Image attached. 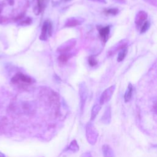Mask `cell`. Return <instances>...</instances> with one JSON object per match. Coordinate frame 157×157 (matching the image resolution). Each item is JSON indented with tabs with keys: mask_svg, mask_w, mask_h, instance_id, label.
<instances>
[{
	"mask_svg": "<svg viewBox=\"0 0 157 157\" xmlns=\"http://www.w3.org/2000/svg\"><path fill=\"white\" fill-rule=\"evenodd\" d=\"M86 136L87 140L90 144L94 145L96 142L98 136V132L93 124L91 123H88L86 126Z\"/></svg>",
	"mask_w": 157,
	"mask_h": 157,
	"instance_id": "cell-1",
	"label": "cell"
},
{
	"mask_svg": "<svg viewBox=\"0 0 157 157\" xmlns=\"http://www.w3.org/2000/svg\"><path fill=\"white\" fill-rule=\"evenodd\" d=\"M115 88H116L115 85H113L109 86V88H107V89H105L102 92V93L100 97V99H99V104L101 105H103L110 101V99H111V98L115 91Z\"/></svg>",
	"mask_w": 157,
	"mask_h": 157,
	"instance_id": "cell-2",
	"label": "cell"
},
{
	"mask_svg": "<svg viewBox=\"0 0 157 157\" xmlns=\"http://www.w3.org/2000/svg\"><path fill=\"white\" fill-rule=\"evenodd\" d=\"M127 45H128V40L126 39H123L118 42L115 45L112 46V47H111L107 51V56H109V57L112 56L118 51H120L121 50L124 48L125 47H127Z\"/></svg>",
	"mask_w": 157,
	"mask_h": 157,
	"instance_id": "cell-3",
	"label": "cell"
},
{
	"mask_svg": "<svg viewBox=\"0 0 157 157\" xmlns=\"http://www.w3.org/2000/svg\"><path fill=\"white\" fill-rule=\"evenodd\" d=\"M148 14L144 10H140L137 12L135 17V24L137 29H140L142 25L147 21Z\"/></svg>",
	"mask_w": 157,
	"mask_h": 157,
	"instance_id": "cell-4",
	"label": "cell"
},
{
	"mask_svg": "<svg viewBox=\"0 0 157 157\" xmlns=\"http://www.w3.org/2000/svg\"><path fill=\"white\" fill-rule=\"evenodd\" d=\"M12 82L16 83H18L20 82H21L23 83H32L33 80L31 77L29 76H27L26 75H24L23 74H17L15 75H14L12 78Z\"/></svg>",
	"mask_w": 157,
	"mask_h": 157,
	"instance_id": "cell-5",
	"label": "cell"
},
{
	"mask_svg": "<svg viewBox=\"0 0 157 157\" xmlns=\"http://www.w3.org/2000/svg\"><path fill=\"white\" fill-rule=\"evenodd\" d=\"M79 92H80V102H81V107L83 109L85 102L86 100L87 95H88V91L87 88L84 83H82L80 85L79 87Z\"/></svg>",
	"mask_w": 157,
	"mask_h": 157,
	"instance_id": "cell-6",
	"label": "cell"
},
{
	"mask_svg": "<svg viewBox=\"0 0 157 157\" xmlns=\"http://www.w3.org/2000/svg\"><path fill=\"white\" fill-rule=\"evenodd\" d=\"M98 31L101 39L104 43H105L109 38V36L110 31V26H101L100 28H98Z\"/></svg>",
	"mask_w": 157,
	"mask_h": 157,
	"instance_id": "cell-7",
	"label": "cell"
},
{
	"mask_svg": "<svg viewBox=\"0 0 157 157\" xmlns=\"http://www.w3.org/2000/svg\"><path fill=\"white\" fill-rule=\"evenodd\" d=\"M102 151L104 157H115L114 151L111 147L107 144H105L102 147Z\"/></svg>",
	"mask_w": 157,
	"mask_h": 157,
	"instance_id": "cell-8",
	"label": "cell"
},
{
	"mask_svg": "<svg viewBox=\"0 0 157 157\" xmlns=\"http://www.w3.org/2000/svg\"><path fill=\"white\" fill-rule=\"evenodd\" d=\"M75 41L73 40H71L70 41H67L63 45L59 47L58 50L59 51V52H67L70 50L75 45Z\"/></svg>",
	"mask_w": 157,
	"mask_h": 157,
	"instance_id": "cell-9",
	"label": "cell"
},
{
	"mask_svg": "<svg viewBox=\"0 0 157 157\" xmlns=\"http://www.w3.org/2000/svg\"><path fill=\"white\" fill-rule=\"evenodd\" d=\"M101 121L104 124H109L111 121V108L110 106L107 107L105 112L101 118Z\"/></svg>",
	"mask_w": 157,
	"mask_h": 157,
	"instance_id": "cell-10",
	"label": "cell"
},
{
	"mask_svg": "<svg viewBox=\"0 0 157 157\" xmlns=\"http://www.w3.org/2000/svg\"><path fill=\"white\" fill-rule=\"evenodd\" d=\"M48 23L49 21H45L42 25L41 34L39 37L42 40H46L47 39V36H48Z\"/></svg>",
	"mask_w": 157,
	"mask_h": 157,
	"instance_id": "cell-11",
	"label": "cell"
},
{
	"mask_svg": "<svg viewBox=\"0 0 157 157\" xmlns=\"http://www.w3.org/2000/svg\"><path fill=\"white\" fill-rule=\"evenodd\" d=\"M132 93H133V86L131 83H129L128 85L127 90L124 94V100L125 102H128L131 101L132 96Z\"/></svg>",
	"mask_w": 157,
	"mask_h": 157,
	"instance_id": "cell-12",
	"label": "cell"
},
{
	"mask_svg": "<svg viewBox=\"0 0 157 157\" xmlns=\"http://www.w3.org/2000/svg\"><path fill=\"white\" fill-rule=\"evenodd\" d=\"M33 11L35 15H39L42 10L40 0H33Z\"/></svg>",
	"mask_w": 157,
	"mask_h": 157,
	"instance_id": "cell-13",
	"label": "cell"
},
{
	"mask_svg": "<svg viewBox=\"0 0 157 157\" xmlns=\"http://www.w3.org/2000/svg\"><path fill=\"white\" fill-rule=\"evenodd\" d=\"M101 109V105L99 104H94L91 109V120H94V118L96 117L97 115L99 112L100 110Z\"/></svg>",
	"mask_w": 157,
	"mask_h": 157,
	"instance_id": "cell-14",
	"label": "cell"
},
{
	"mask_svg": "<svg viewBox=\"0 0 157 157\" xmlns=\"http://www.w3.org/2000/svg\"><path fill=\"white\" fill-rule=\"evenodd\" d=\"M81 24V22L80 21H78L77 19L75 18H71L69 19L65 23L64 26L66 27H74V26H78L79 25Z\"/></svg>",
	"mask_w": 157,
	"mask_h": 157,
	"instance_id": "cell-15",
	"label": "cell"
},
{
	"mask_svg": "<svg viewBox=\"0 0 157 157\" xmlns=\"http://www.w3.org/2000/svg\"><path fill=\"white\" fill-rule=\"evenodd\" d=\"M128 53V48L125 47L124 48L121 50L119 52H118V57H117V61L118 62H121L122 61L124 58L126 57V55Z\"/></svg>",
	"mask_w": 157,
	"mask_h": 157,
	"instance_id": "cell-16",
	"label": "cell"
},
{
	"mask_svg": "<svg viewBox=\"0 0 157 157\" xmlns=\"http://www.w3.org/2000/svg\"><path fill=\"white\" fill-rule=\"evenodd\" d=\"M150 23L148 21H146L141 26V28H140L139 31H140V33L141 34H143V33H145L148 30V29L150 28Z\"/></svg>",
	"mask_w": 157,
	"mask_h": 157,
	"instance_id": "cell-17",
	"label": "cell"
},
{
	"mask_svg": "<svg viewBox=\"0 0 157 157\" xmlns=\"http://www.w3.org/2000/svg\"><path fill=\"white\" fill-rule=\"evenodd\" d=\"M119 10L117 8H110L108 9H105L104 10V12L107 14V15H115L118 14Z\"/></svg>",
	"mask_w": 157,
	"mask_h": 157,
	"instance_id": "cell-18",
	"label": "cell"
},
{
	"mask_svg": "<svg viewBox=\"0 0 157 157\" xmlns=\"http://www.w3.org/2000/svg\"><path fill=\"white\" fill-rule=\"evenodd\" d=\"M88 63H89V64L91 66H96L97 64L98 61H97V59H96L95 56H90L88 58Z\"/></svg>",
	"mask_w": 157,
	"mask_h": 157,
	"instance_id": "cell-19",
	"label": "cell"
},
{
	"mask_svg": "<svg viewBox=\"0 0 157 157\" xmlns=\"http://www.w3.org/2000/svg\"><path fill=\"white\" fill-rule=\"evenodd\" d=\"M69 58V55H68L67 54L63 53V54H61V55L59 56L58 59H59V60L61 62H62V63H65V62H66V61L68 60Z\"/></svg>",
	"mask_w": 157,
	"mask_h": 157,
	"instance_id": "cell-20",
	"label": "cell"
},
{
	"mask_svg": "<svg viewBox=\"0 0 157 157\" xmlns=\"http://www.w3.org/2000/svg\"><path fill=\"white\" fill-rule=\"evenodd\" d=\"M31 23V19L30 18H26L25 20L20 22L19 25H22V26H25V25H29Z\"/></svg>",
	"mask_w": 157,
	"mask_h": 157,
	"instance_id": "cell-21",
	"label": "cell"
},
{
	"mask_svg": "<svg viewBox=\"0 0 157 157\" xmlns=\"http://www.w3.org/2000/svg\"><path fill=\"white\" fill-rule=\"evenodd\" d=\"M48 1V0H40V3H41V6H42V9L45 7V6L47 4Z\"/></svg>",
	"mask_w": 157,
	"mask_h": 157,
	"instance_id": "cell-22",
	"label": "cell"
},
{
	"mask_svg": "<svg viewBox=\"0 0 157 157\" xmlns=\"http://www.w3.org/2000/svg\"><path fill=\"white\" fill-rule=\"evenodd\" d=\"M153 111L157 114V99L155 101V102L153 104Z\"/></svg>",
	"mask_w": 157,
	"mask_h": 157,
	"instance_id": "cell-23",
	"label": "cell"
},
{
	"mask_svg": "<svg viewBox=\"0 0 157 157\" xmlns=\"http://www.w3.org/2000/svg\"><path fill=\"white\" fill-rule=\"evenodd\" d=\"M146 1L153 5H156V4L157 3V0H146Z\"/></svg>",
	"mask_w": 157,
	"mask_h": 157,
	"instance_id": "cell-24",
	"label": "cell"
},
{
	"mask_svg": "<svg viewBox=\"0 0 157 157\" xmlns=\"http://www.w3.org/2000/svg\"><path fill=\"white\" fill-rule=\"evenodd\" d=\"M92 1H94V2H101V3H106V1L105 0H90Z\"/></svg>",
	"mask_w": 157,
	"mask_h": 157,
	"instance_id": "cell-25",
	"label": "cell"
},
{
	"mask_svg": "<svg viewBox=\"0 0 157 157\" xmlns=\"http://www.w3.org/2000/svg\"><path fill=\"white\" fill-rule=\"evenodd\" d=\"M69 1V0H64V1Z\"/></svg>",
	"mask_w": 157,
	"mask_h": 157,
	"instance_id": "cell-26",
	"label": "cell"
}]
</instances>
